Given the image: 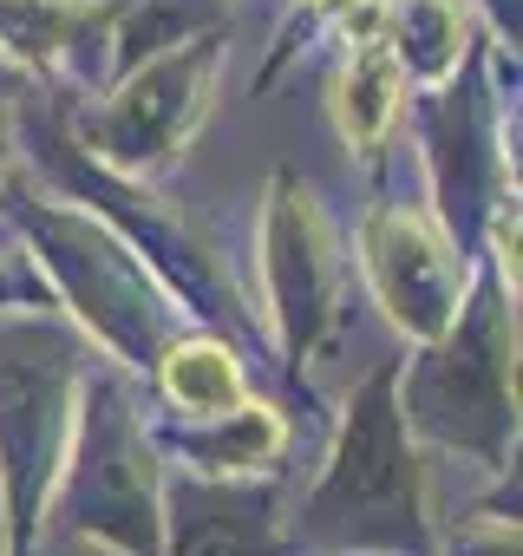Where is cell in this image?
<instances>
[{
    "label": "cell",
    "instance_id": "1",
    "mask_svg": "<svg viewBox=\"0 0 523 556\" xmlns=\"http://www.w3.org/2000/svg\"><path fill=\"white\" fill-rule=\"evenodd\" d=\"M308 543L321 549H425L419 523V471L399 419V361L373 367V380L347 406V432L334 465L308 497Z\"/></svg>",
    "mask_w": 523,
    "mask_h": 556
},
{
    "label": "cell",
    "instance_id": "2",
    "mask_svg": "<svg viewBox=\"0 0 523 556\" xmlns=\"http://www.w3.org/2000/svg\"><path fill=\"white\" fill-rule=\"evenodd\" d=\"M425 348L432 354L412 374H399L406 432H425L432 445L497 465L516 439V315L484 289Z\"/></svg>",
    "mask_w": 523,
    "mask_h": 556
},
{
    "label": "cell",
    "instance_id": "3",
    "mask_svg": "<svg viewBox=\"0 0 523 556\" xmlns=\"http://www.w3.org/2000/svg\"><path fill=\"white\" fill-rule=\"evenodd\" d=\"M73 380H79V361L53 321L0 328V484H8V504H14L21 556H34L40 504L53 491V471L66 465Z\"/></svg>",
    "mask_w": 523,
    "mask_h": 556
},
{
    "label": "cell",
    "instance_id": "4",
    "mask_svg": "<svg viewBox=\"0 0 523 556\" xmlns=\"http://www.w3.org/2000/svg\"><path fill=\"white\" fill-rule=\"evenodd\" d=\"M21 216L53 268V282L73 295V308L92 321V334L112 354H125L131 367H151L177 341V308L157 295V282L144 275V255L125 236L53 203H27Z\"/></svg>",
    "mask_w": 523,
    "mask_h": 556
},
{
    "label": "cell",
    "instance_id": "5",
    "mask_svg": "<svg viewBox=\"0 0 523 556\" xmlns=\"http://www.w3.org/2000/svg\"><path fill=\"white\" fill-rule=\"evenodd\" d=\"M66 530L99 536L125 556H157L164 549V491H157V458L144 439V419L118 387H86V419H79V452L66 471Z\"/></svg>",
    "mask_w": 523,
    "mask_h": 556
},
{
    "label": "cell",
    "instance_id": "6",
    "mask_svg": "<svg viewBox=\"0 0 523 556\" xmlns=\"http://www.w3.org/2000/svg\"><path fill=\"white\" fill-rule=\"evenodd\" d=\"M216 66H222V34H203V40L183 34L177 47L125 66V86L86 118V138L99 144L105 170L125 184L164 170L183 151V138L203 125Z\"/></svg>",
    "mask_w": 523,
    "mask_h": 556
},
{
    "label": "cell",
    "instance_id": "7",
    "mask_svg": "<svg viewBox=\"0 0 523 556\" xmlns=\"http://www.w3.org/2000/svg\"><path fill=\"white\" fill-rule=\"evenodd\" d=\"M262 268H269V315L282 328V348L295 361L315 354L347 315L341 308L347 302V262H341L334 223L321 216V203L295 177H276L269 229H262Z\"/></svg>",
    "mask_w": 523,
    "mask_h": 556
},
{
    "label": "cell",
    "instance_id": "8",
    "mask_svg": "<svg viewBox=\"0 0 523 556\" xmlns=\"http://www.w3.org/2000/svg\"><path fill=\"white\" fill-rule=\"evenodd\" d=\"M360 262H367V282L399 334L438 341L451 328L464 282H471V255L432 216H419L406 203H380L360 229Z\"/></svg>",
    "mask_w": 523,
    "mask_h": 556
},
{
    "label": "cell",
    "instance_id": "9",
    "mask_svg": "<svg viewBox=\"0 0 523 556\" xmlns=\"http://www.w3.org/2000/svg\"><path fill=\"white\" fill-rule=\"evenodd\" d=\"M170 556H276V491L242 471H203L164 497Z\"/></svg>",
    "mask_w": 523,
    "mask_h": 556
},
{
    "label": "cell",
    "instance_id": "10",
    "mask_svg": "<svg viewBox=\"0 0 523 556\" xmlns=\"http://www.w3.org/2000/svg\"><path fill=\"white\" fill-rule=\"evenodd\" d=\"M399 99H406V66H399L393 40H380V34L354 40V60H347V73H341L334 112H341V138H347L360 157L380 151V138H386L393 118H399Z\"/></svg>",
    "mask_w": 523,
    "mask_h": 556
},
{
    "label": "cell",
    "instance_id": "11",
    "mask_svg": "<svg viewBox=\"0 0 523 556\" xmlns=\"http://www.w3.org/2000/svg\"><path fill=\"white\" fill-rule=\"evenodd\" d=\"M151 367H157L164 400H170L177 413H190V419H216V413H235V406L248 400V380H242V367H235V354H229L222 341L177 334Z\"/></svg>",
    "mask_w": 523,
    "mask_h": 556
},
{
    "label": "cell",
    "instance_id": "12",
    "mask_svg": "<svg viewBox=\"0 0 523 556\" xmlns=\"http://www.w3.org/2000/svg\"><path fill=\"white\" fill-rule=\"evenodd\" d=\"M282 419L269 406H255L242 400L235 413H216V419H196V432H183L177 445L196 458V471H255V465H269L282 452Z\"/></svg>",
    "mask_w": 523,
    "mask_h": 556
},
{
    "label": "cell",
    "instance_id": "13",
    "mask_svg": "<svg viewBox=\"0 0 523 556\" xmlns=\"http://www.w3.org/2000/svg\"><path fill=\"white\" fill-rule=\"evenodd\" d=\"M393 53L419 79H451L464 60V8L458 0H399Z\"/></svg>",
    "mask_w": 523,
    "mask_h": 556
},
{
    "label": "cell",
    "instance_id": "14",
    "mask_svg": "<svg viewBox=\"0 0 523 556\" xmlns=\"http://www.w3.org/2000/svg\"><path fill=\"white\" fill-rule=\"evenodd\" d=\"M451 556H516V517H471V523H458Z\"/></svg>",
    "mask_w": 523,
    "mask_h": 556
},
{
    "label": "cell",
    "instance_id": "15",
    "mask_svg": "<svg viewBox=\"0 0 523 556\" xmlns=\"http://www.w3.org/2000/svg\"><path fill=\"white\" fill-rule=\"evenodd\" d=\"M8 157H14V144H8V99H0V184H8Z\"/></svg>",
    "mask_w": 523,
    "mask_h": 556
},
{
    "label": "cell",
    "instance_id": "16",
    "mask_svg": "<svg viewBox=\"0 0 523 556\" xmlns=\"http://www.w3.org/2000/svg\"><path fill=\"white\" fill-rule=\"evenodd\" d=\"M308 8H328V0H308Z\"/></svg>",
    "mask_w": 523,
    "mask_h": 556
},
{
    "label": "cell",
    "instance_id": "17",
    "mask_svg": "<svg viewBox=\"0 0 523 556\" xmlns=\"http://www.w3.org/2000/svg\"><path fill=\"white\" fill-rule=\"evenodd\" d=\"M0 530H8V517H0Z\"/></svg>",
    "mask_w": 523,
    "mask_h": 556
},
{
    "label": "cell",
    "instance_id": "18",
    "mask_svg": "<svg viewBox=\"0 0 523 556\" xmlns=\"http://www.w3.org/2000/svg\"><path fill=\"white\" fill-rule=\"evenodd\" d=\"M341 556H354V549H341Z\"/></svg>",
    "mask_w": 523,
    "mask_h": 556
}]
</instances>
